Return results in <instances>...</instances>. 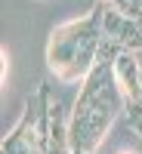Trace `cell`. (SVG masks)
Listing matches in <instances>:
<instances>
[{
    "label": "cell",
    "instance_id": "3957f363",
    "mask_svg": "<svg viewBox=\"0 0 142 154\" xmlns=\"http://www.w3.org/2000/svg\"><path fill=\"white\" fill-rule=\"evenodd\" d=\"M49 148V86L40 83L25 99L22 117L3 136L0 154H46Z\"/></svg>",
    "mask_w": 142,
    "mask_h": 154
},
{
    "label": "cell",
    "instance_id": "6da1fadb",
    "mask_svg": "<svg viewBox=\"0 0 142 154\" xmlns=\"http://www.w3.org/2000/svg\"><path fill=\"white\" fill-rule=\"evenodd\" d=\"M121 111H127V99L114 80V68L111 62L99 59V65L80 83V93L71 105L68 154H96Z\"/></svg>",
    "mask_w": 142,
    "mask_h": 154
},
{
    "label": "cell",
    "instance_id": "52a82bcc",
    "mask_svg": "<svg viewBox=\"0 0 142 154\" xmlns=\"http://www.w3.org/2000/svg\"><path fill=\"white\" fill-rule=\"evenodd\" d=\"M102 3H114V0H102Z\"/></svg>",
    "mask_w": 142,
    "mask_h": 154
},
{
    "label": "cell",
    "instance_id": "5b68a950",
    "mask_svg": "<svg viewBox=\"0 0 142 154\" xmlns=\"http://www.w3.org/2000/svg\"><path fill=\"white\" fill-rule=\"evenodd\" d=\"M127 123H130V130L136 136H142V105H136V102L127 105Z\"/></svg>",
    "mask_w": 142,
    "mask_h": 154
},
{
    "label": "cell",
    "instance_id": "8992f818",
    "mask_svg": "<svg viewBox=\"0 0 142 154\" xmlns=\"http://www.w3.org/2000/svg\"><path fill=\"white\" fill-rule=\"evenodd\" d=\"M118 154H139V151H133V148H121Z\"/></svg>",
    "mask_w": 142,
    "mask_h": 154
},
{
    "label": "cell",
    "instance_id": "277c9868",
    "mask_svg": "<svg viewBox=\"0 0 142 154\" xmlns=\"http://www.w3.org/2000/svg\"><path fill=\"white\" fill-rule=\"evenodd\" d=\"M111 68H114V80H118L121 93H124V99H127V105L136 102V99L142 96V74H139V59H136V53L124 49V53L111 62Z\"/></svg>",
    "mask_w": 142,
    "mask_h": 154
},
{
    "label": "cell",
    "instance_id": "7a4b0ae2",
    "mask_svg": "<svg viewBox=\"0 0 142 154\" xmlns=\"http://www.w3.org/2000/svg\"><path fill=\"white\" fill-rule=\"evenodd\" d=\"M102 56V3L80 19L62 22L49 31L46 40V68L59 83H84Z\"/></svg>",
    "mask_w": 142,
    "mask_h": 154
}]
</instances>
